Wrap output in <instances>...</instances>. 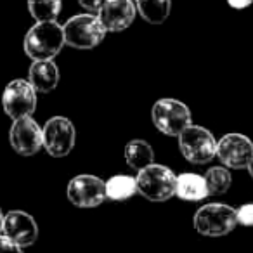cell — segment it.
Instances as JSON below:
<instances>
[{"label":"cell","instance_id":"cell-1","mask_svg":"<svg viewBox=\"0 0 253 253\" xmlns=\"http://www.w3.org/2000/svg\"><path fill=\"white\" fill-rule=\"evenodd\" d=\"M66 45L63 25L56 21H37L23 40L25 54L33 61L54 59Z\"/></svg>","mask_w":253,"mask_h":253},{"label":"cell","instance_id":"cell-2","mask_svg":"<svg viewBox=\"0 0 253 253\" xmlns=\"http://www.w3.org/2000/svg\"><path fill=\"white\" fill-rule=\"evenodd\" d=\"M137 193L153 203H163L175 196L177 175L165 165H153L139 170L137 177Z\"/></svg>","mask_w":253,"mask_h":253},{"label":"cell","instance_id":"cell-3","mask_svg":"<svg viewBox=\"0 0 253 253\" xmlns=\"http://www.w3.org/2000/svg\"><path fill=\"white\" fill-rule=\"evenodd\" d=\"M63 30L66 45L78 50H90L97 47L108 33L99 16L88 14V12L71 16L63 25Z\"/></svg>","mask_w":253,"mask_h":253},{"label":"cell","instance_id":"cell-4","mask_svg":"<svg viewBox=\"0 0 253 253\" xmlns=\"http://www.w3.org/2000/svg\"><path fill=\"white\" fill-rule=\"evenodd\" d=\"M177 139L182 156L193 165H205L217 156V141L205 126L191 123L177 135Z\"/></svg>","mask_w":253,"mask_h":253},{"label":"cell","instance_id":"cell-5","mask_svg":"<svg viewBox=\"0 0 253 253\" xmlns=\"http://www.w3.org/2000/svg\"><path fill=\"white\" fill-rule=\"evenodd\" d=\"M193 222L200 234L217 238L234 231L238 225V211L224 203H208L194 213Z\"/></svg>","mask_w":253,"mask_h":253},{"label":"cell","instance_id":"cell-6","mask_svg":"<svg viewBox=\"0 0 253 253\" xmlns=\"http://www.w3.org/2000/svg\"><path fill=\"white\" fill-rule=\"evenodd\" d=\"M153 125L162 134L177 137L184 128L191 125V111L182 101L177 99H160L151 109Z\"/></svg>","mask_w":253,"mask_h":253},{"label":"cell","instance_id":"cell-7","mask_svg":"<svg viewBox=\"0 0 253 253\" xmlns=\"http://www.w3.org/2000/svg\"><path fill=\"white\" fill-rule=\"evenodd\" d=\"M2 108L12 120L32 116L37 108V90L28 80H12L2 94Z\"/></svg>","mask_w":253,"mask_h":253},{"label":"cell","instance_id":"cell-8","mask_svg":"<svg viewBox=\"0 0 253 253\" xmlns=\"http://www.w3.org/2000/svg\"><path fill=\"white\" fill-rule=\"evenodd\" d=\"M43 148L54 158L70 155L77 139V130L66 116H52L43 125Z\"/></svg>","mask_w":253,"mask_h":253},{"label":"cell","instance_id":"cell-9","mask_svg":"<svg viewBox=\"0 0 253 253\" xmlns=\"http://www.w3.org/2000/svg\"><path fill=\"white\" fill-rule=\"evenodd\" d=\"M68 200L78 208L99 207L106 200V182L95 175H77L68 184Z\"/></svg>","mask_w":253,"mask_h":253},{"label":"cell","instance_id":"cell-10","mask_svg":"<svg viewBox=\"0 0 253 253\" xmlns=\"http://www.w3.org/2000/svg\"><path fill=\"white\" fill-rule=\"evenodd\" d=\"M9 141L18 155L33 156L43 146V130L32 116H25V118L14 120L9 132Z\"/></svg>","mask_w":253,"mask_h":253},{"label":"cell","instance_id":"cell-11","mask_svg":"<svg viewBox=\"0 0 253 253\" xmlns=\"http://www.w3.org/2000/svg\"><path fill=\"white\" fill-rule=\"evenodd\" d=\"M217 158L232 170L246 169L253 158V142L243 134H227L217 142Z\"/></svg>","mask_w":253,"mask_h":253},{"label":"cell","instance_id":"cell-12","mask_svg":"<svg viewBox=\"0 0 253 253\" xmlns=\"http://www.w3.org/2000/svg\"><path fill=\"white\" fill-rule=\"evenodd\" d=\"M5 238H9L12 243H16L21 248L32 246L39 238V225L35 218L23 210H11L4 215V224L2 232Z\"/></svg>","mask_w":253,"mask_h":253},{"label":"cell","instance_id":"cell-13","mask_svg":"<svg viewBox=\"0 0 253 253\" xmlns=\"http://www.w3.org/2000/svg\"><path fill=\"white\" fill-rule=\"evenodd\" d=\"M106 32H123L134 23L137 7L134 0H108L97 12Z\"/></svg>","mask_w":253,"mask_h":253},{"label":"cell","instance_id":"cell-14","mask_svg":"<svg viewBox=\"0 0 253 253\" xmlns=\"http://www.w3.org/2000/svg\"><path fill=\"white\" fill-rule=\"evenodd\" d=\"M28 82L40 94L52 92L59 84V68L52 59L33 61L28 70Z\"/></svg>","mask_w":253,"mask_h":253},{"label":"cell","instance_id":"cell-15","mask_svg":"<svg viewBox=\"0 0 253 253\" xmlns=\"http://www.w3.org/2000/svg\"><path fill=\"white\" fill-rule=\"evenodd\" d=\"M175 194L184 201H203L207 196H210L205 175H198L193 172L177 175Z\"/></svg>","mask_w":253,"mask_h":253},{"label":"cell","instance_id":"cell-16","mask_svg":"<svg viewBox=\"0 0 253 253\" xmlns=\"http://www.w3.org/2000/svg\"><path fill=\"white\" fill-rule=\"evenodd\" d=\"M125 162L134 170H142L155 163V149L142 139H134L125 146Z\"/></svg>","mask_w":253,"mask_h":253},{"label":"cell","instance_id":"cell-17","mask_svg":"<svg viewBox=\"0 0 253 253\" xmlns=\"http://www.w3.org/2000/svg\"><path fill=\"white\" fill-rule=\"evenodd\" d=\"M137 12L149 25H163L172 11V0H134Z\"/></svg>","mask_w":253,"mask_h":253},{"label":"cell","instance_id":"cell-18","mask_svg":"<svg viewBox=\"0 0 253 253\" xmlns=\"http://www.w3.org/2000/svg\"><path fill=\"white\" fill-rule=\"evenodd\" d=\"M137 194V180L130 175H113L106 180V198L113 201H126Z\"/></svg>","mask_w":253,"mask_h":253},{"label":"cell","instance_id":"cell-19","mask_svg":"<svg viewBox=\"0 0 253 253\" xmlns=\"http://www.w3.org/2000/svg\"><path fill=\"white\" fill-rule=\"evenodd\" d=\"M26 5L35 21H56L63 9V0H26Z\"/></svg>","mask_w":253,"mask_h":253},{"label":"cell","instance_id":"cell-20","mask_svg":"<svg viewBox=\"0 0 253 253\" xmlns=\"http://www.w3.org/2000/svg\"><path fill=\"white\" fill-rule=\"evenodd\" d=\"M205 180H207L208 193L211 196H220V194L227 193L232 184V177L231 172L227 170V167H211L205 173Z\"/></svg>","mask_w":253,"mask_h":253},{"label":"cell","instance_id":"cell-21","mask_svg":"<svg viewBox=\"0 0 253 253\" xmlns=\"http://www.w3.org/2000/svg\"><path fill=\"white\" fill-rule=\"evenodd\" d=\"M236 211H238V224H243L246 227H253V203L243 205Z\"/></svg>","mask_w":253,"mask_h":253},{"label":"cell","instance_id":"cell-22","mask_svg":"<svg viewBox=\"0 0 253 253\" xmlns=\"http://www.w3.org/2000/svg\"><path fill=\"white\" fill-rule=\"evenodd\" d=\"M0 253H23V248L5 238L4 234H0Z\"/></svg>","mask_w":253,"mask_h":253},{"label":"cell","instance_id":"cell-23","mask_svg":"<svg viewBox=\"0 0 253 253\" xmlns=\"http://www.w3.org/2000/svg\"><path fill=\"white\" fill-rule=\"evenodd\" d=\"M106 2H108V0H78V4L88 12H99Z\"/></svg>","mask_w":253,"mask_h":253},{"label":"cell","instance_id":"cell-24","mask_svg":"<svg viewBox=\"0 0 253 253\" xmlns=\"http://www.w3.org/2000/svg\"><path fill=\"white\" fill-rule=\"evenodd\" d=\"M227 4L231 5L232 9H238V11H241V9L250 7V5L253 4V0H227Z\"/></svg>","mask_w":253,"mask_h":253},{"label":"cell","instance_id":"cell-25","mask_svg":"<svg viewBox=\"0 0 253 253\" xmlns=\"http://www.w3.org/2000/svg\"><path fill=\"white\" fill-rule=\"evenodd\" d=\"M246 169H248L250 175H252V179H253V158H252V162L248 163V167H246Z\"/></svg>","mask_w":253,"mask_h":253},{"label":"cell","instance_id":"cell-26","mask_svg":"<svg viewBox=\"0 0 253 253\" xmlns=\"http://www.w3.org/2000/svg\"><path fill=\"white\" fill-rule=\"evenodd\" d=\"M2 224H4V215H2V210H0V232H2Z\"/></svg>","mask_w":253,"mask_h":253}]
</instances>
